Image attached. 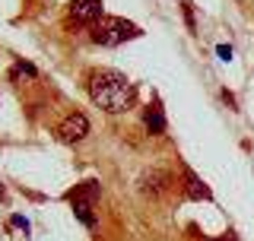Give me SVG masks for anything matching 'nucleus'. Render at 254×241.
I'll use <instances>...</instances> for the list:
<instances>
[{
    "instance_id": "obj_1",
    "label": "nucleus",
    "mask_w": 254,
    "mask_h": 241,
    "mask_svg": "<svg viewBox=\"0 0 254 241\" xmlns=\"http://www.w3.org/2000/svg\"><path fill=\"white\" fill-rule=\"evenodd\" d=\"M89 99L95 108L108 115H124L137 102V86L127 79L121 70H92L89 73Z\"/></svg>"
},
{
    "instance_id": "obj_2",
    "label": "nucleus",
    "mask_w": 254,
    "mask_h": 241,
    "mask_svg": "<svg viewBox=\"0 0 254 241\" xmlns=\"http://www.w3.org/2000/svg\"><path fill=\"white\" fill-rule=\"evenodd\" d=\"M143 29L133 26V22L121 19V16H102L99 22L89 29V38L92 45H102V48H118L124 42H130V38H140Z\"/></svg>"
},
{
    "instance_id": "obj_3",
    "label": "nucleus",
    "mask_w": 254,
    "mask_h": 241,
    "mask_svg": "<svg viewBox=\"0 0 254 241\" xmlns=\"http://www.w3.org/2000/svg\"><path fill=\"white\" fill-rule=\"evenodd\" d=\"M54 136H58L61 143H67V146H76V143H83L86 136H89V118H86L83 111H70V115L54 127Z\"/></svg>"
},
{
    "instance_id": "obj_4",
    "label": "nucleus",
    "mask_w": 254,
    "mask_h": 241,
    "mask_svg": "<svg viewBox=\"0 0 254 241\" xmlns=\"http://www.w3.org/2000/svg\"><path fill=\"white\" fill-rule=\"evenodd\" d=\"M105 16V6L102 0H70L67 3V19L76 22V26H95V22Z\"/></svg>"
},
{
    "instance_id": "obj_5",
    "label": "nucleus",
    "mask_w": 254,
    "mask_h": 241,
    "mask_svg": "<svg viewBox=\"0 0 254 241\" xmlns=\"http://www.w3.org/2000/svg\"><path fill=\"white\" fill-rule=\"evenodd\" d=\"M181 178H185V184H181V187H185V197H188V200H213V190L203 184V178L194 172V168L185 165V168H181Z\"/></svg>"
},
{
    "instance_id": "obj_6",
    "label": "nucleus",
    "mask_w": 254,
    "mask_h": 241,
    "mask_svg": "<svg viewBox=\"0 0 254 241\" xmlns=\"http://www.w3.org/2000/svg\"><path fill=\"white\" fill-rule=\"evenodd\" d=\"M140 190L146 197H159L169 190V172H162V168H153V172H143L140 178Z\"/></svg>"
},
{
    "instance_id": "obj_7",
    "label": "nucleus",
    "mask_w": 254,
    "mask_h": 241,
    "mask_svg": "<svg viewBox=\"0 0 254 241\" xmlns=\"http://www.w3.org/2000/svg\"><path fill=\"white\" fill-rule=\"evenodd\" d=\"M99 194H102V184L95 181V178H89V181L76 184L73 190H67V200H70V203H92V206H95Z\"/></svg>"
},
{
    "instance_id": "obj_8",
    "label": "nucleus",
    "mask_w": 254,
    "mask_h": 241,
    "mask_svg": "<svg viewBox=\"0 0 254 241\" xmlns=\"http://www.w3.org/2000/svg\"><path fill=\"white\" fill-rule=\"evenodd\" d=\"M143 124H146V130L153 133V136H162L165 133V111H162V105H159V102H153V105H149L146 111H143Z\"/></svg>"
},
{
    "instance_id": "obj_9",
    "label": "nucleus",
    "mask_w": 254,
    "mask_h": 241,
    "mask_svg": "<svg viewBox=\"0 0 254 241\" xmlns=\"http://www.w3.org/2000/svg\"><path fill=\"white\" fill-rule=\"evenodd\" d=\"M95 206L92 203H73V216H76V219L79 222H83V226L86 229H95V222H99V219H95Z\"/></svg>"
},
{
    "instance_id": "obj_10",
    "label": "nucleus",
    "mask_w": 254,
    "mask_h": 241,
    "mask_svg": "<svg viewBox=\"0 0 254 241\" xmlns=\"http://www.w3.org/2000/svg\"><path fill=\"white\" fill-rule=\"evenodd\" d=\"M22 76H38V70L32 67V63H26V60H16L13 70H10V79H13V83H19Z\"/></svg>"
},
{
    "instance_id": "obj_11",
    "label": "nucleus",
    "mask_w": 254,
    "mask_h": 241,
    "mask_svg": "<svg viewBox=\"0 0 254 241\" xmlns=\"http://www.w3.org/2000/svg\"><path fill=\"white\" fill-rule=\"evenodd\" d=\"M181 13H185V26H188V32H197V22H194V3H190V0H181Z\"/></svg>"
},
{
    "instance_id": "obj_12",
    "label": "nucleus",
    "mask_w": 254,
    "mask_h": 241,
    "mask_svg": "<svg viewBox=\"0 0 254 241\" xmlns=\"http://www.w3.org/2000/svg\"><path fill=\"white\" fill-rule=\"evenodd\" d=\"M10 222H13V226H16V229H22V232H29V219H26V216H13V219H10Z\"/></svg>"
},
{
    "instance_id": "obj_13",
    "label": "nucleus",
    "mask_w": 254,
    "mask_h": 241,
    "mask_svg": "<svg viewBox=\"0 0 254 241\" xmlns=\"http://www.w3.org/2000/svg\"><path fill=\"white\" fill-rule=\"evenodd\" d=\"M216 51H219V58H222V60H232V48H229V45H219Z\"/></svg>"
},
{
    "instance_id": "obj_14",
    "label": "nucleus",
    "mask_w": 254,
    "mask_h": 241,
    "mask_svg": "<svg viewBox=\"0 0 254 241\" xmlns=\"http://www.w3.org/2000/svg\"><path fill=\"white\" fill-rule=\"evenodd\" d=\"M206 241H238V238H235V232H226L222 238H206Z\"/></svg>"
}]
</instances>
